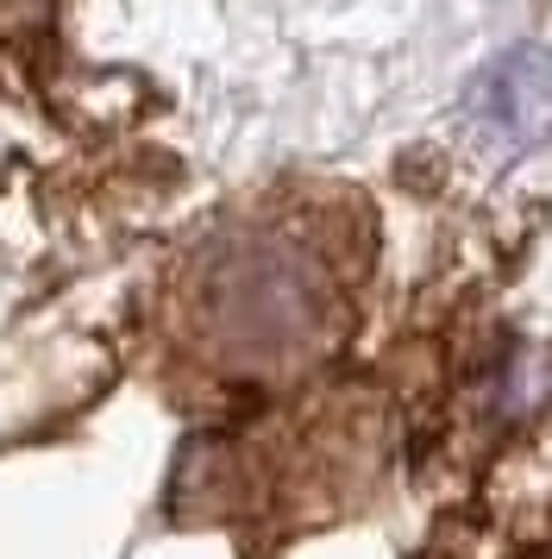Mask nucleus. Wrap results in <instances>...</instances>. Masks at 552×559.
<instances>
[{
    "mask_svg": "<svg viewBox=\"0 0 552 559\" xmlns=\"http://www.w3.org/2000/svg\"><path fill=\"white\" fill-rule=\"evenodd\" d=\"M220 321H226V340L245 358H283L314 328V296L283 264H245L220 289Z\"/></svg>",
    "mask_w": 552,
    "mask_h": 559,
    "instance_id": "f257e3e1",
    "label": "nucleus"
},
{
    "mask_svg": "<svg viewBox=\"0 0 552 559\" xmlns=\"http://www.w3.org/2000/svg\"><path fill=\"white\" fill-rule=\"evenodd\" d=\"M477 114L483 127L508 145H540L552 132V57L515 51L477 82Z\"/></svg>",
    "mask_w": 552,
    "mask_h": 559,
    "instance_id": "f03ea898",
    "label": "nucleus"
}]
</instances>
